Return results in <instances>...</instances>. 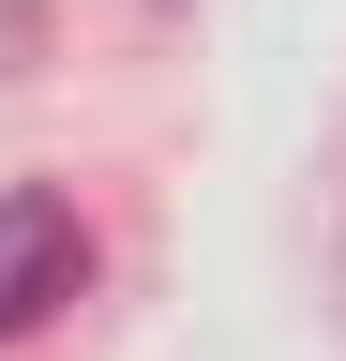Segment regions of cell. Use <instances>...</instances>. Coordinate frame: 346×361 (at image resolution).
<instances>
[{"label": "cell", "mask_w": 346, "mask_h": 361, "mask_svg": "<svg viewBox=\"0 0 346 361\" xmlns=\"http://www.w3.org/2000/svg\"><path fill=\"white\" fill-rule=\"evenodd\" d=\"M75 286H91V226H75V196L16 180V196H0V346H16V331H46Z\"/></svg>", "instance_id": "1"}]
</instances>
